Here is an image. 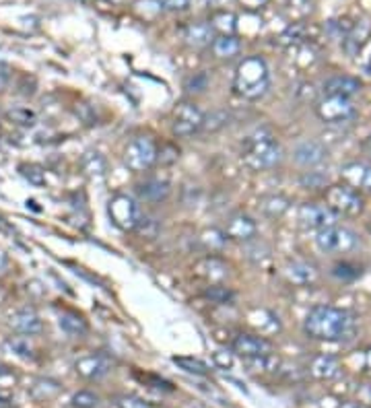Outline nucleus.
Returning <instances> with one entry per match:
<instances>
[{
  "label": "nucleus",
  "instance_id": "1",
  "mask_svg": "<svg viewBox=\"0 0 371 408\" xmlns=\"http://www.w3.org/2000/svg\"><path fill=\"white\" fill-rule=\"evenodd\" d=\"M357 322L355 318L338 308L332 305H316L303 320V332L313 340H347L355 334Z\"/></svg>",
  "mask_w": 371,
  "mask_h": 408
},
{
  "label": "nucleus",
  "instance_id": "2",
  "mask_svg": "<svg viewBox=\"0 0 371 408\" xmlns=\"http://www.w3.org/2000/svg\"><path fill=\"white\" fill-rule=\"evenodd\" d=\"M285 151L270 132H256L243 141L241 161L252 171H266L283 163Z\"/></svg>",
  "mask_w": 371,
  "mask_h": 408
},
{
  "label": "nucleus",
  "instance_id": "3",
  "mask_svg": "<svg viewBox=\"0 0 371 408\" xmlns=\"http://www.w3.org/2000/svg\"><path fill=\"white\" fill-rule=\"evenodd\" d=\"M270 87V75L264 58L260 56H248L239 62L233 79V91L250 101H256L266 95Z\"/></svg>",
  "mask_w": 371,
  "mask_h": 408
},
{
  "label": "nucleus",
  "instance_id": "4",
  "mask_svg": "<svg viewBox=\"0 0 371 408\" xmlns=\"http://www.w3.org/2000/svg\"><path fill=\"white\" fill-rule=\"evenodd\" d=\"M324 200L326 206L330 211H334L338 217H357L363 213L365 209V200L361 196V192H357L355 188L347 186V184H334L328 186L324 192Z\"/></svg>",
  "mask_w": 371,
  "mask_h": 408
},
{
  "label": "nucleus",
  "instance_id": "5",
  "mask_svg": "<svg viewBox=\"0 0 371 408\" xmlns=\"http://www.w3.org/2000/svg\"><path fill=\"white\" fill-rule=\"evenodd\" d=\"M359 244V236L349 227H340L338 223L316 233V245L322 254H349L357 249Z\"/></svg>",
  "mask_w": 371,
  "mask_h": 408
},
{
  "label": "nucleus",
  "instance_id": "6",
  "mask_svg": "<svg viewBox=\"0 0 371 408\" xmlns=\"http://www.w3.org/2000/svg\"><path fill=\"white\" fill-rule=\"evenodd\" d=\"M124 163L130 171L143 173L157 163V145L148 136H137L124 151Z\"/></svg>",
  "mask_w": 371,
  "mask_h": 408
},
{
  "label": "nucleus",
  "instance_id": "7",
  "mask_svg": "<svg viewBox=\"0 0 371 408\" xmlns=\"http://www.w3.org/2000/svg\"><path fill=\"white\" fill-rule=\"evenodd\" d=\"M316 116L324 124H345L355 118V105L347 97L336 95H324L316 103Z\"/></svg>",
  "mask_w": 371,
  "mask_h": 408
},
{
  "label": "nucleus",
  "instance_id": "8",
  "mask_svg": "<svg viewBox=\"0 0 371 408\" xmlns=\"http://www.w3.org/2000/svg\"><path fill=\"white\" fill-rule=\"evenodd\" d=\"M205 122V114L200 107L192 101H182L173 109V122H171V132L180 139H188L196 132H200Z\"/></svg>",
  "mask_w": 371,
  "mask_h": 408
},
{
  "label": "nucleus",
  "instance_id": "9",
  "mask_svg": "<svg viewBox=\"0 0 371 408\" xmlns=\"http://www.w3.org/2000/svg\"><path fill=\"white\" fill-rule=\"evenodd\" d=\"M107 215H110L112 223L122 231H135L141 217H143L139 204L130 196H124V194H118L110 200Z\"/></svg>",
  "mask_w": 371,
  "mask_h": 408
},
{
  "label": "nucleus",
  "instance_id": "10",
  "mask_svg": "<svg viewBox=\"0 0 371 408\" xmlns=\"http://www.w3.org/2000/svg\"><path fill=\"white\" fill-rule=\"evenodd\" d=\"M297 221L303 229H326L338 223V215L330 211L326 204H316V202H305L297 211Z\"/></svg>",
  "mask_w": 371,
  "mask_h": 408
},
{
  "label": "nucleus",
  "instance_id": "11",
  "mask_svg": "<svg viewBox=\"0 0 371 408\" xmlns=\"http://www.w3.org/2000/svg\"><path fill=\"white\" fill-rule=\"evenodd\" d=\"M233 353L239 355L243 361L245 359H256V357H264L275 353L273 342L266 340L264 336H256V334H237L233 340Z\"/></svg>",
  "mask_w": 371,
  "mask_h": 408
},
{
  "label": "nucleus",
  "instance_id": "12",
  "mask_svg": "<svg viewBox=\"0 0 371 408\" xmlns=\"http://www.w3.org/2000/svg\"><path fill=\"white\" fill-rule=\"evenodd\" d=\"M225 236H227V240L245 244V242L258 238V225H256V221L252 217H248L243 213H235V215H231L227 219Z\"/></svg>",
  "mask_w": 371,
  "mask_h": 408
},
{
  "label": "nucleus",
  "instance_id": "13",
  "mask_svg": "<svg viewBox=\"0 0 371 408\" xmlns=\"http://www.w3.org/2000/svg\"><path fill=\"white\" fill-rule=\"evenodd\" d=\"M326 157H328V151L318 141H301L293 149V161L305 169H313L322 165L326 161Z\"/></svg>",
  "mask_w": 371,
  "mask_h": 408
},
{
  "label": "nucleus",
  "instance_id": "14",
  "mask_svg": "<svg viewBox=\"0 0 371 408\" xmlns=\"http://www.w3.org/2000/svg\"><path fill=\"white\" fill-rule=\"evenodd\" d=\"M112 367H114V363L105 355H89V357H83L74 363L76 373L85 380H101L112 371Z\"/></svg>",
  "mask_w": 371,
  "mask_h": 408
},
{
  "label": "nucleus",
  "instance_id": "15",
  "mask_svg": "<svg viewBox=\"0 0 371 408\" xmlns=\"http://www.w3.org/2000/svg\"><path fill=\"white\" fill-rule=\"evenodd\" d=\"M343 184L355 188L357 192H371V165L363 161H353L340 167Z\"/></svg>",
  "mask_w": 371,
  "mask_h": 408
},
{
  "label": "nucleus",
  "instance_id": "16",
  "mask_svg": "<svg viewBox=\"0 0 371 408\" xmlns=\"http://www.w3.org/2000/svg\"><path fill=\"white\" fill-rule=\"evenodd\" d=\"M229 266L223 262L219 256H207L196 264V276L209 281L211 285H219L227 278Z\"/></svg>",
  "mask_w": 371,
  "mask_h": 408
},
{
  "label": "nucleus",
  "instance_id": "17",
  "mask_svg": "<svg viewBox=\"0 0 371 408\" xmlns=\"http://www.w3.org/2000/svg\"><path fill=\"white\" fill-rule=\"evenodd\" d=\"M359 91H361L359 79L349 77V75H334L328 81H324V95H336V97L353 99Z\"/></svg>",
  "mask_w": 371,
  "mask_h": 408
},
{
  "label": "nucleus",
  "instance_id": "18",
  "mask_svg": "<svg viewBox=\"0 0 371 408\" xmlns=\"http://www.w3.org/2000/svg\"><path fill=\"white\" fill-rule=\"evenodd\" d=\"M184 39L192 48H207L215 39V29L211 27L209 21H194V23H188L186 25Z\"/></svg>",
  "mask_w": 371,
  "mask_h": 408
},
{
  "label": "nucleus",
  "instance_id": "19",
  "mask_svg": "<svg viewBox=\"0 0 371 408\" xmlns=\"http://www.w3.org/2000/svg\"><path fill=\"white\" fill-rule=\"evenodd\" d=\"M10 328L23 336H35L44 330L42 318L33 312V310H19L10 316Z\"/></svg>",
  "mask_w": 371,
  "mask_h": 408
},
{
  "label": "nucleus",
  "instance_id": "20",
  "mask_svg": "<svg viewBox=\"0 0 371 408\" xmlns=\"http://www.w3.org/2000/svg\"><path fill=\"white\" fill-rule=\"evenodd\" d=\"M169 192H171V186L165 179H157V177L145 179L137 186L139 198H143L147 202H161L169 196Z\"/></svg>",
  "mask_w": 371,
  "mask_h": 408
},
{
  "label": "nucleus",
  "instance_id": "21",
  "mask_svg": "<svg viewBox=\"0 0 371 408\" xmlns=\"http://www.w3.org/2000/svg\"><path fill=\"white\" fill-rule=\"evenodd\" d=\"M309 373L318 380H332L340 373V365L330 355H318L309 363Z\"/></svg>",
  "mask_w": 371,
  "mask_h": 408
},
{
  "label": "nucleus",
  "instance_id": "22",
  "mask_svg": "<svg viewBox=\"0 0 371 408\" xmlns=\"http://www.w3.org/2000/svg\"><path fill=\"white\" fill-rule=\"evenodd\" d=\"M62 392V386L54 380H48V378H40L33 382V386L29 388V396L37 402H50L54 400L58 394Z\"/></svg>",
  "mask_w": 371,
  "mask_h": 408
},
{
  "label": "nucleus",
  "instance_id": "23",
  "mask_svg": "<svg viewBox=\"0 0 371 408\" xmlns=\"http://www.w3.org/2000/svg\"><path fill=\"white\" fill-rule=\"evenodd\" d=\"M287 274L297 285H311V283L318 281V268L311 262H305V260L291 262L287 266Z\"/></svg>",
  "mask_w": 371,
  "mask_h": 408
},
{
  "label": "nucleus",
  "instance_id": "24",
  "mask_svg": "<svg viewBox=\"0 0 371 408\" xmlns=\"http://www.w3.org/2000/svg\"><path fill=\"white\" fill-rule=\"evenodd\" d=\"M211 48H213V54H215L217 58L229 60V58H233V56L239 54L241 42H239L235 35H217V37L213 39Z\"/></svg>",
  "mask_w": 371,
  "mask_h": 408
},
{
  "label": "nucleus",
  "instance_id": "25",
  "mask_svg": "<svg viewBox=\"0 0 371 408\" xmlns=\"http://www.w3.org/2000/svg\"><path fill=\"white\" fill-rule=\"evenodd\" d=\"M211 27L215 29V33L219 31L221 35H233V31L237 29V17L231 12V10H225V8H219V10H213L211 19H209Z\"/></svg>",
  "mask_w": 371,
  "mask_h": 408
},
{
  "label": "nucleus",
  "instance_id": "26",
  "mask_svg": "<svg viewBox=\"0 0 371 408\" xmlns=\"http://www.w3.org/2000/svg\"><path fill=\"white\" fill-rule=\"evenodd\" d=\"M260 211L266 217H270V219H279V217H283L289 211V200L285 196H279V194L264 196L260 200Z\"/></svg>",
  "mask_w": 371,
  "mask_h": 408
},
{
  "label": "nucleus",
  "instance_id": "27",
  "mask_svg": "<svg viewBox=\"0 0 371 408\" xmlns=\"http://www.w3.org/2000/svg\"><path fill=\"white\" fill-rule=\"evenodd\" d=\"M58 324L69 336H83L87 332V320L83 316H78L76 312H64L60 316Z\"/></svg>",
  "mask_w": 371,
  "mask_h": 408
},
{
  "label": "nucleus",
  "instance_id": "28",
  "mask_svg": "<svg viewBox=\"0 0 371 408\" xmlns=\"http://www.w3.org/2000/svg\"><path fill=\"white\" fill-rule=\"evenodd\" d=\"M200 245L205 247V249H209L211 254H219L223 251V247L227 245V236H225V231H219V229H205L202 233H200Z\"/></svg>",
  "mask_w": 371,
  "mask_h": 408
},
{
  "label": "nucleus",
  "instance_id": "29",
  "mask_svg": "<svg viewBox=\"0 0 371 408\" xmlns=\"http://www.w3.org/2000/svg\"><path fill=\"white\" fill-rule=\"evenodd\" d=\"M243 251H245V258L250 262H254V264H262L264 260L270 258V245L266 244V242H262V240H258V238L245 242Z\"/></svg>",
  "mask_w": 371,
  "mask_h": 408
},
{
  "label": "nucleus",
  "instance_id": "30",
  "mask_svg": "<svg viewBox=\"0 0 371 408\" xmlns=\"http://www.w3.org/2000/svg\"><path fill=\"white\" fill-rule=\"evenodd\" d=\"M4 348L10 351L12 355L21 357V359H33V355H35L29 338H25V336H10V338H6Z\"/></svg>",
  "mask_w": 371,
  "mask_h": 408
},
{
  "label": "nucleus",
  "instance_id": "31",
  "mask_svg": "<svg viewBox=\"0 0 371 408\" xmlns=\"http://www.w3.org/2000/svg\"><path fill=\"white\" fill-rule=\"evenodd\" d=\"M229 120H231V116H229V112L227 109H215V112H211V114H205V122H202V132H219L223 130L227 124H229Z\"/></svg>",
  "mask_w": 371,
  "mask_h": 408
},
{
  "label": "nucleus",
  "instance_id": "32",
  "mask_svg": "<svg viewBox=\"0 0 371 408\" xmlns=\"http://www.w3.org/2000/svg\"><path fill=\"white\" fill-rule=\"evenodd\" d=\"M182 371L186 373H194V375H209V365L200 359H194V357H173L171 359Z\"/></svg>",
  "mask_w": 371,
  "mask_h": 408
},
{
  "label": "nucleus",
  "instance_id": "33",
  "mask_svg": "<svg viewBox=\"0 0 371 408\" xmlns=\"http://www.w3.org/2000/svg\"><path fill=\"white\" fill-rule=\"evenodd\" d=\"M205 297L209 299V301H213V303H231L233 299H235V293L229 289V287H225V285H211V287H207L205 289Z\"/></svg>",
  "mask_w": 371,
  "mask_h": 408
},
{
  "label": "nucleus",
  "instance_id": "34",
  "mask_svg": "<svg viewBox=\"0 0 371 408\" xmlns=\"http://www.w3.org/2000/svg\"><path fill=\"white\" fill-rule=\"evenodd\" d=\"M245 363H248L254 371H275V369H279L281 359H279L275 353H270V355H264V357L245 359Z\"/></svg>",
  "mask_w": 371,
  "mask_h": 408
},
{
  "label": "nucleus",
  "instance_id": "35",
  "mask_svg": "<svg viewBox=\"0 0 371 408\" xmlns=\"http://www.w3.org/2000/svg\"><path fill=\"white\" fill-rule=\"evenodd\" d=\"M6 118H8L12 124H17V126H33V124L37 122V116H35L31 109H27V107L8 109V112H6Z\"/></svg>",
  "mask_w": 371,
  "mask_h": 408
},
{
  "label": "nucleus",
  "instance_id": "36",
  "mask_svg": "<svg viewBox=\"0 0 371 408\" xmlns=\"http://www.w3.org/2000/svg\"><path fill=\"white\" fill-rule=\"evenodd\" d=\"M83 169L87 175H103L105 171V161L99 153H87L83 157Z\"/></svg>",
  "mask_w": 371,
  "mask_h": 408
},
{
  "label": "nucleus",
  "instance_id": "37",
  "mask_svg": "<svg viewBox=\"0 0 371 408\" xmlns=\"http://www.w3.org/2000/svg\"><path fill=\"white\" fill-rule=\"evenodd\" d=\"M19 171H21V175H23L29 184H33V186H46V171H44L42 167L25 163L19 167Z\"/></svg>",
  "mask_w": 371,
  "mask_h": 408
},
{
  "label": "nucleus",
  "instance_id": "38",
  "mask_svg": "<svg viewBox=\"0 0 371 408\" xmlns=\"http://www.w3.org/2000/svg\"><path fill=\"white\" fill-rule=\"evenodd\" d=\"M73 408H97L99 407V396L89 392V390H80L73 396Z\"/></svg>",
  "mask_w": 371,
  "mask_h": 408
},
{
  "label": "nucleus",
  "instance_id": "39",
  "mask_svg": "<svg viewBox=\"0 0 371 408\" xmlns=\"http://www.w3.org/2000/svg\"><path fill=\"white\" fill-rule=\"evenodd\" d=\"M207 87H209V77H207V73H198V75H194L192 79L186 81V91H188V93H202Z\"/></svg>",
  "mask_w": 371,
  "mask_h": 408
},
{
  "label": "nucleus",
  "instance_id": "40",
  "mask_svg": "<svg viewBox=\"0 0 371 408\" xmlns=\"http://www.w3.org/2000/svg\"><path fill=\"white\" fill-rule=\"evenodd\" d=\"M15 382H17V375L12 373V369L0 363V388H8Z\"/></svg>",
  "mask_w": 371,
  "mask_h": 408
},
{
  "label": "nucleus",
  "instance_id": "41",
  "mask_svg": "<svg viewBox=\"0 0 371 408\" xmlns=\"http://www.w3.org/2000/svg\"><path fill=\"white\" fill-rule=\"evenodd\" d=\"M157 2L165 10H184L190 6V0H157Z\"/></svg>",
  "mask_w": 371,
  "mask_h": 408
},
{
  "label": "nucleus",
  "instance_id": "42",
  "mask_svg": "<svg viewBox=\"0 0 371 408\" xmlns=\"http://www.w3.org/2000/svg\"><path fill=\"white\" fill-rule=\"evenodd\" d=\"M118 407L120 408H153L147 402L139 400V398H132V396H122L118 398Z\"/></svg>",
  "mask_w": 371,
  "mask_h": 408
},
{
  "label": "nucleus",
  "instance_id": "43",
  "mask_svg": "<svg viewBox=\"0 0 371 408\" xmlns=\"http://www.w3.org/2000/svg\"><path fill=\"white\" fill-rule=\"evenodd\" d=\"M215 363H217V365H221V367H231L233 357H231V353H229V351H217V353H215Z\"/></svg>",
  "mask_w": 371,
  "mask_h": 408
},
{
  "label": "nucleus",
  "instance_id": "44",
  "mask_svg": "<svg viewBox=\"0 0 371 408\" xmlns=\"http://www.w3.org/2000/svg\"><path fill=\"white\" fill-rule=\"evenodd\" d=\"M239 2H241V6L248 8V10H258V8L266 6L268 0H239Z\"/></svg>",
  "mask_w": 371,
  "mask_h": 408
},
{
  "label": "nucleus",
  "instance_id": "45",
  "mask_svg": "<svg viewBox=\"0 0 371 408\" xmlns=\"http://www.w3.org/2000/svg\"><path fill=\"white\" fill-rule=\"evenodd\" d=\"M8 77H10L8 66H6V64H0V87H4V85L8 82Z\"/></svg>",
  "mask_w": 371,
  "mask_h": 408
},
{
  "label": "nucleus",
  "instance_id": "46",
  "mask_svg": "<svg viewBox=\"0 0 371 408\" xmlns=\"http://www.w3.org/2000/svg\"><path fill=\"white\" fill-rule=\"evenodd\" d=\"M359 396H361V405H371V386H365Z\"/></svg>",
  "mask_w": 371,
  "mask_h": 408
},
{
  "label": "nucleus",
  "instance_id": "47",
  "mask_svg": "<svg viewBox=\"0 0 371 408\" xmlns=\"http://www.w3.org/2000/svg\"><path fill=\"white\" fill-rule=\"evenodd\" d=\"M202 4L205 6H215V8H219L225 4V0H202Z\"/></svg>",
  "mask_w": 371,
  "mask_h": 408
},
{
  "label": "nucleus",
  "instance_id": "48",
  "mask_svg": "<svg viewBox=\"0 0 371 408\" xmlns=\"http://www.w3.org/2000/svg\"><path fill=\"white\" fill-rule=\"evenodd\" d=\"M6 264H8V256L0 249V272H4V268H6Z\"/></svg>",
  "mask_w": 371,
  "mask_h": 408
},
{
  "label": "nucleus",
  "instance_id": "49",
  "mask_svg": "<svg viewBox=\"0 0 371 408\" xmlns=\"http://www.w3.org/2000/svg\"><path fill=\"white\" fill-rule=\"evenodd\" d=\"M363 149H365V153L371 157V136H368V139L363 141Z\"/></svg>",
  "mask_w": 371,
  "mask_h": 408
},
{
  "label": "nucleus",
  "instance_id": "50",
  "mask_svg": "<svg viewBox=\"0 0 371 408\" xmlns=\"http://www.w3.org/2000/svg\"><path fill=\"white\" fill-rule=\"evenodd\" d=\"M343 408H365L361 402H349V405H345Z\"/></svg>",
  "mask_w": 371,
  "mask_h": 408
},
{
  "label": "nucleus",
  "instance_id": "51",
  "mask_svg": "<svg viewBox=\"0 0 371 408\" xmlns=\"http://www.w3.org/2000/svg\"><path fill=\"white\" fill-rule=\"evenodd\" d=\"M107 2H122V0H107Z\"/></svg>",
  "mask_w": 371,
  "mask_h": 408
}]
</instances>
